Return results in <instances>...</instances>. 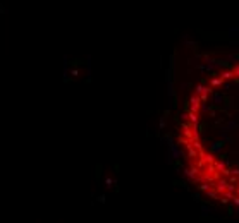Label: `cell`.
Returning <instances> with one entry per match:
<instances>
[{
	"instance_id": "52a82bcc",
	"label": "cell",
	"mask_w": 239,
	"mask_h": 223,
	"mask_svg": "<svg viewBox=\"0 0 239 223\" xmlns=\"http://www.w3.org/2000/svg\"><path fill=\"white\" fill-rule=\"evenodd\" d=\"M200 160H203L205 165H213V163L217 162V158L213 156L212 153H200Z\"/></svg>"
},
{
	"instance_id": "277c9868",
	"label": "cell",
	"mask_w": 239,
	"mask_h": 223,
	"mask_svg": "<svg viewBox=\"0 0 239 223\" xmlns=\"http://www.w3.org/2000/svg\"><path fill=\"white\" fill-rule=\"evenodd\" d=\"M237 127H239V122H237V120H232V118H230V120H227V122L222 125V131H220V132H226V134H229V132H232L234 129H237Z\"/></svg>"
},
{
	"instance_id": "603a6c76",
	"label": "cell",
	"mask_w": 239,
	"mask_h": 223,
	"mask_svg": "<svg viewBox=\"0 0 239 223\" xmlns=\"http://www.w3.org/2000/svg\"><path fill=\"white\" fill-rule=\"evenodd\" d=\"M179 118H181L183 122H186V120H189V112H181V113H179Z\"/></svg>"
},
{
	"instance_id": "7402d4cb",
	"label": "cell",
	"mask_w": 239,
	"mask_h": 223,
	"mask_svg": "<svg viewBox=\"0 0 239 223\" xmlns=\"http://www.w3.org/2000/svg\"><path fill=\"white\" fill-rule=\"evenodd\" d=\"M200 189H201V191H205V192H208L210 189H213V184H208V182H203Z\"/></svg>"
},
{
	"instance_id": "7c38bea8",
	"label": "cell",
	"mask_w": 239,
	"mask_h": 223,
	"mask_svg": "<svg viewBox=\"0 0 239 223\" xmlns=\"http://www.w3.org/2000/svg\"><path fill=\"white\" fill-rule=\"evenodd\" d=\"M227 62H229V64H236V65H239V53H230L229 57H227Z\"/></svg>"
},
{
	"instance_id": "f546056e",
	"label": "cell",
	"mask_w": 239,
	"mask_h": 223,
	"mask_svg": "<svg viewBox=\"0 0 239 223\" xmlns=\"http://www.w3.org/2000/svg\"><path fill=\"white\" fill-rule=\"evenodd\" d=\"M187 87H189V83H183V84H181V89H184V91H186Z\"/></svg>"
},
{
	"instance_id": "4fadbf2b",
	"label": "cell",
	"mask_w": 239,
	"mask_h": 223,
	"mask_svg": "<svg viewBox=\"0 0 239 223\" xmlns=\"http://www.w3.org/2000/svg\"><path fill=\"white\" fill-rule=\"evenodd\" d=\"M183 38H184V45H186V46H189L191 50H196V46H198V45H196L195 41H191V39L187 38V35H184Z\"/></svg>"
},
{
	"instance_id": "484cf974",
	"label": "cell",
	"mask_w": 239,
	"mask_h": 223,
	"mask_svg": "<svg viewBox=\"0 0 239 223\" xmlns=\"http://www.w3.org/2000/svg\"><path fill=\"white\" fill-rule=\"evenodd\" d=\"M236 189H237V185H232V184H229V185H227V192H232V194H236Z\"/></svg>"
},
{
	"instance_id": "cb8c5ba5",
	"label": "cell",
	"mask_w": 239,
	"mask_h": 223,
	"mask_svg": "<svg viewBox=\"0 0 239 223\" xmlns=\"http://www.w3.org/2000/svg\"><path fill=\"white\" fill-rule=\"evenodd\" d=\"M177 141H179V144H184V146H187V144H189V143H191V141H189V139H186V137H184V136H181Z\"/></svg>"
},
{
	"instance_id": "d4e9b609",
	"label": "cell",
	"mask_w": 239,
	"mask_h": 223,
	"mask_svg": "<svg viewBox=\"0 0 239 223\" xmlns=\"http://www.w3.org/2000/svg\"><path fill=\"white\" fill-rule=\"evenodd\" d=\"M210 110H212V106H210V105H206V103H201L200 112H210Z\"/></svg>"
},
{
	"instance_id": "ffe728a7",
	"label": "cell",
	"mask_w": 239,
	"mask_h": 223,
	"mask_svg": "<svg viewBox=\"0 0 239 223\" xmlns=\"http://www.w3.org/2000/svg\"><path fill=\"white\" fill-rule=\"evenodd\" d=\"M198 120H200L198 113H189V122H191V125H196V124H198Z\"/></svg>"
},
{
	"instance_id": "ac0fdd59",
	"label": "cell",
	"mask_w": 239,
	"mask_h": 223,
	"mask_svg": "<svg viewBox=\"0 0 239 223\" xmlns=\"http://www.w3.org/2000/svg\"><path fill=\"white\" fill-rule=\"evenodd\" d=\"M191 146L198 151V153H203V144H201L200 141H191Z\"/></svg>"
},
{
	"instance_id": "5bb4252c",
	"label": "cell",
	"mask_w": 239,
	"mask_h": 223,
	"mask_svg": "<svg viewBox=\"0 0 239 223\" xmlns=\"http://www.w3.org/2000/svg\"><path fill=\"white\" fill-rule=\"evenodd\" d=\"M227 35H229L230 38H239V26H234V28H230V29L227 31Z\"/></svg>"
},
{
	"instance_id": "6da1fadb",
	"label": "cell",
	"mask_w": 239,
	"mask_h": 223,
	"mask_svg": "<svg viewBox=\"0 0 239 223\" xmlns=\"http://www.w3.org/2000/svg\"><path fill=\"white\" fill-rule=\"evenodd\" d=\"M165 141L169 143V151H170V158L172 160H179V158L184 156V151L179 148V144H175L172 141V136H165Z\"/></svg>"
},
{
	"instance_id": "d6a6232c",
	"label": "cell",
	"mask_w": 239,
	"mask_h": 223,
	"mask_svg": "<svg viewBox=\"0 0 239 223\" xmlns=\"http://www.w3.org/2000/svg\"><path fill=\"white\" fill-rule=\"evenodd\" d=\"M236 165H239V160H237V162H236Z\"/></svg>"
},
{
	"instance_id": "1f68e13d",
	"label": "cell",
	"mask_w": 239,
	"mask_h": 223,
	"mask_svg": "<svg viewBox=\"0 0 239 223\" xmlns=\"http://www.w3.org/2000/svg\"><path fill=\"white\" fill-rule=\"evenodd\" d=\"M236 196H239V184H237V189H236Z\"/></svg>"
},
{
	"instance_id": "7a4b0ae2",
	"label": "cell",
	"mask_w": 239,
	"mask_h": 223,
	"mask_svg": "<svg viewBox=\"0 0 239 223\" xmlns=\"http://www.w3.org/2000/svg\"><path fill=\"white\" fill-rule=\"evenodd\" d=\"M189 113H200V106H201V100H200V96H191L189 98Z\"/></svg>"
},
{
	"instance_id": "4316f807",
	"label": "cell",
	"mask_w": 239,
	"mask_h": 223,
	"mask_svg": "<svg viewBox=\"0 0 239 223\" xmlns=\"http://www.w3.org/2000/svg\"><path fill=\"white\" fill-rule=\"evenodd\" d=\"M232 204H234L236 208H239V196H234V197H232Z\"/></svg>"
},
{
	"instance_id": "f1b7e54d",
	"label": "cell",
	"mask_w": 239,
	"mask_h": 223,
	"mask_svg": "<svg viewBox=\"0 0 239 223\" xmlns=\"http://www.w3.org/2000/svg\"><path fill=\"white\" fill-rule=\"evenodd\" d=\"M165 122H167L165 117H162V118H160V129H164V127H165Z\"/></svg>"
},
{
	"instance_id": "e0dca14e",
	"label": "cell",
	"mask_w": 239,
	"mask_h": 223,
	"mask_svg": "<svg viewBox=\"0 0 239 223\" xmlns=\"http://www.w3.org/2000/svg\"><path fill=\"white\" fill-rule=\"evenodd\" d=\"M222 83H224V81H222L220 77H212V79H210V86H212V87H218V86H222Z\"/></svg>"
},
{
	"instance_id": "ba28073f",
	"label": "cell",
	"mask_w": 239,
	"mask_h": 223,
	"mask_svg": "<svg viewBox=\"0 0 239 223\" xmlns=\"http://www.w3.org/2000/svg\"><path fill=\"white\" fill-rule=\"evenodd\" d=\"M213 165H215V170H217L218 173H222L224 170H227V165H229V162H227L226 158H224L222 162H218V160H217V162L213 163Z\"/></svg>"
},
{
	"instance_id": "8fae6325",
	"label": "cell",
	"mask_w": 239,
	"mask_h": 223,
	"mask_svg": "<svg viewBox=\"0 0 239 223\" xmlns=\"http://www.w3.org/2000/svg\"><path fill=\"white\" fill-rule=\"evenodd\" d=\"M186 149H187V156H189V158H196V156H200V153H198V151H196V149L191 146V143H189V144L186 146Z\"/></svg>"
},
{
	"instance_id": "8992f818",
	"label": "cell",
	"mask_w": 239,
	"mask_h": 223,
	"mask_svg": "<svg viewBox=\"0 0 239 223\" xmlns=\"http://www.w3.org/2000/svg\"><path fill=\"white\" fill-rule=\"evenodd\" d=\"M226 148V143H224V141H213L212 144H210V153L212 154H217V153H220L222 149Z\"/></svg>"
},
{
	"instance_id": "83f0119b",
	"label": "cell",
	"mask_w": 239,
	"mask_h": 223,
	"mask_svg": "<svg viewBox=\"0 0 239 223\" xmlns=\"http://www.w3.org/2000/svg\"><path fill=\"white\" fill-rule=\"evenodd\" d=\"M193 199H195V201H201V196H200V192H195V194H193Z\"/></svg>"
},
{
	"instance_id": "5b68a950",
	"label": "cell",
	"mask_w": 239,
	"mask_h": 223,
	"mask_svg": "<svg viewBox=\"0 0 239 223\" xmlns=\"http://www.w3.org/2000/svg\"><path fill=\"white\" fill-rule=\"evenodd\" d=\"M184 177H187L189 180H200L198 168H196V166H191V168H184Z\"/></svg>"
},
{
	"instance_id": "d6986e66",
	"label": "cell",
	"mask_w": 239,
	"mask_h": 223,
	"mask_svg": "<svg viewBox=\"0 0 239 223\" xmlns=\"http://www.w3.org/2000/svg\"><path fill=\"white\" fill-rule=\"evenodd\" d=\"M220 141H224V143H227V144H230V143H232L230 136H229V134H226V132H220Z\"/></svg>"
},
{
	"instance_id": "3957f363",
	"label": "cell",
	"mask_w": 239,
	"mask_h": 223,
	"mask_svg": "<svg viewBox=\"0 0 239 223\" xmlns=\"http://www.w3.org/2000/svg\"><path fill=\"white\" fill-rule=\"evenodd\" d=\"M227 185H229L227 179H220V180H217V182L213 184V189H215V191H217V194L220 196V194H226L227 192Z\"/></svg>"
},
{
	"instance_id": "9c48e42d",
	"label": "cell",
	"mask_w": 239,
	"mask_h": 223,
	"mask_svg": "<svg viewBox=\"0 0 239 223\" xmlns=\"http://www.w3.org/2000/svg\"><path fill=\"white\" fill-rule=\"evenodd\" d=\"M212 101L215 103V105H222V103H224V95H222V93H213Z\"/></svg>"
},
{
	"instance_id": "2e32d148",
	"label": "cell",
	"mask_w": 239,
	"mask_h": 223,
	"mask_svg": "<svg viewBox=\"0 0 239 223\" xmlns=\"http://www.w3.org/2000/svg\"><path fill=\"white\" fill-rule=\"evenodd\" d=\"M200 211H201V216H208V214L213 211V208H212V206L203 204V206H201V210H200Z\"/></svg>"
},
{
	"instance_id": "9a60e30c",
	"label": "cell",
	"mask_w": 239,
	"mask_h": 223,
	"mask_svg": "<svg viewBox=\"0 0 239 223\" xmlns=\"http://www.w3.org/2000/svg\"><path fill=\"white\" fill-rule=\"evenodd\" d=\"M203 172H205V175H215L217 173V170H215V165H206L203 168Z\"/></svg>"
},
{
	"instance_id": "30bf717a",
	"label": "cell",
	"mask_w": 239,
	"mask_h": 223,
	"mask_svg": "<svg viewBox=\"0 0 239 223\" xmlns=\"http://www.w3.org/2000/svg\"><path fill=\"white\" fill-rule=\"evenodd\" d=\"M218 77H220L222 81H226V79H234L236 76H234V72H232V69H230V70H224V72L218 76Z\"/></svg>"
},
{
	"instance_id": "44dd1931",
	"label": "cell",
	"mask_w": 239,
	"mask_h": 223,
	"mask_svg": "<svg viewBox=\"0 0 239 223\" xmlns=\"http://www.w3.org/2000/svg\"><path fill=\"white\" fill-rule=\"evenodd\" d=\"M206 196L212 197V199H220V196L217 194V191H215V189H210L208 192H206Z\"/></svg>"
},
{
	"instance_id": "4dcf8cb0",
	"label": "cell",
	"mask_w": 239,
	"mask_h": 223,
	"mask_svg": "<svg viewBox=\"0 0 239 223\" xmlns=\"http://www.w3.org/2000/svg\"><path fill=\"white\" fill-rule=\"evenodd\" d=\"M232 72H234V76H239V65H236L234 69H232Z\"/></svg>"
}]
</instances>
